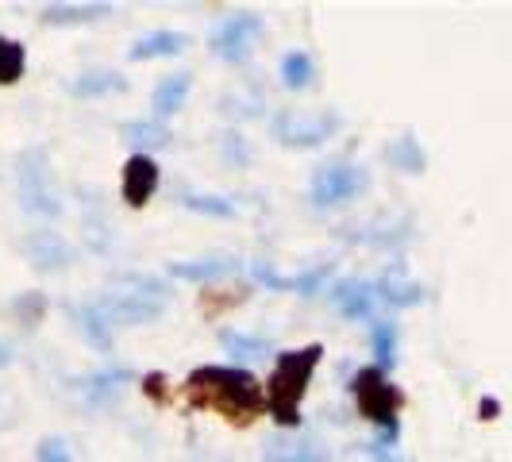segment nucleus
<instances>
[{
    "mask_svg": "<svg viewBox=\"0 0 512 462\" xmlns=\"http://www.w3.org/2000/svg\"><path fill=\"white\" fill-rule=\"evenodd\" d=\"M181 389L189 409L216 412L231 428H247L266 412V389L243 366H193Z\"/></svg>",
    "mask_w": 512,
    "mask_h": 462,
    "instance_id": "f257e3e1",
    "label": "nucleus"
},
{
    "mask_svg": "<svg viewBox=\"0 0 512 462\" xmlns=\"http://www.w3.org/2000/svg\"><path fill=\"white\" fill-rule=\"evenodd\" d=\"M324 359V343H308V347H293L274 359L270 382H266V412L282 424V428H297L301 424V401H305L312 374Z\"/></svg>",
    "mask_w": 512,
    "mask_h": 462,
    "instance_id": "f03ea898",
    "label": "nucleus"
},
{
    "mask_svg": "<svg viewBox=\"0 0 512 462\" xmlns=\"http://www.w3.org/2000/svg\"><path fill=\"white\" fill-rule=\"evenodd\" d=\"M170 305V285L154 274H120L116 289H108L101 301H97V312L116 328H135V324H147V320H158Z\"/></svg>",
    "mask_w": 512,
    "mask_h": 462,
    "instance_id": "7ed1b4c3",
    "label": "nucleus"
},
{
    "mask_svg": "<svg viewBox=\"0 0 512 462\" xmlns=\"http://www.w3.org/2000/svg\"><path fill=\"white\" fill-rule=\"evenodd\" d=\"M351 397H355V409H359L362 420L378 424V443L382 447H393L397 436H401V416L397 412L405 409V393L385 378L382 366H362L351 378Z\"/></svg>",
    "mask_w": 512,
    "mask_h": 462,
    "instance_id": "20e7f679",
    "label": "nucleus"
},
{
    "mask_svg": "<svg viewBox=\"0 0 512 462\" xmlns=\"http://www.w3.org/2000/svg\"><path fill=\"white\" fill-rule=\"evenodd\" d=\"M16 185H20V205L39 220L62 216V193L54 181V166L47 147H27L16 154Z\"/></svg>",
    "mask_w": 512,
    "mask_h": 462,
    "instance_id": "39448f33",
    "label": "nucleus"
},
{
    "mask_svg": "<svg viewBox=\"0 0 512 462\" xmlns=\"http://www.w3.org/2000/svg\"><path fill=\"white\" fill-rule=\"evenodd\" d=\"M270 128H274V139H278L282 147L301 151V147H320V143H328L335 131H339V116H335V112H316V116L282 112V116H274Z\"/></svg>",
    "mask_w": 512,
    "mask_h": 462,
    "instance_id": "423d86ee",
    "label": "nucleus"
},
{
    "mask_svg": "<svg viewBox=\"0 0 512 462\" xmlns=\"http://www.w3.org/2000/svg\"><path fill=\"white\" fill-rule=\"evenodd\" d=\"M362 189H366V170L351 166V162H332V166H320L312 174L308 197H312L316 208H332L351 201V197H359Z\"/></svg>",
    "mask_w": 512,
    "mask_h": 462,
    "instance_id": "0eeeda50",
    "label": "nucleus"
},
{
    "mask_svg": "<svg viewBox=\"0 0 512 462\" xmlns=\"http://www.w3.org/2000/svg\"><path fill=\"white\" fill-rule=\"evenodd\" d=\"M258 35H262V16L239 12V16H228L224 24L212 27L208 47H212L216 58H224V62H243L251 54V47L258 43Z\"/></svg>",
    "mask_w": 512,
    "mask_h": 462,
    "instance_id": "6e6552de",
    "label": "nucleus"
},
{
    "mask_svg": "<svg viewBox=\"0 0 512 462\" xmlns=\"http://www.w3.org/2000/svg\"><path fill=\"white\" fill-rule=\"evenodd\" d=\"M158 162H154L151 154L135 151L124 162V170H120V197H124V205L128 208H143L147 201L154 197V189H158Z\"/></svg>",
    "mask_w": 512,
    "mask_h": 462,
    "instance_id": "1a4fd4ad",
    "label": "nucleus"
},
{
    "mask_svg": "<svg viewBox=\"0 0 512 462\" xmlns=\"http://www.w3.org/2000/svg\"><path fill=\"white\" fill-rule=\"evenodd\" d=\"M251 274H255V282H262L266 289H274V293H301V297H312V293H320V285L328 278V266H312L305 274H278V270H270L266 262H251Z\"/></svg>",
    "mask_w": 512,
    "mask_h": 462,
    "instance_id": "9d476101",
    "label": "nucleus"
},
{
    "mask_svg": "<svg viewBox=\"0 0 512 462\" xmlns=\"http://www.w3.org/2000/svg\"><path fill=\"white\" fill-rule=\"evenodd\" d=\"M332 305L347 316V320H366L378 308V289L362 278H343L332 285Z\"/></svg>",
    "mask_w": 512,
    "mask_h": 462,
    "instance_id": "9b49d317",
    "label": "nucleus"
},
{
    "mask_svg": "<svg viewBox=\"0 0 512 462\" xmlns=\"http://www.w3.org/2000/svg\"><path fill=\"white\" fill-rule=\"evenodd\" d=\"M24 255L31 258L35 270H62L70 266V247L58 231H31L24 239Z\"/></svg>",
    "mask_w": 512,
    "mask_h": 462,
    "instance_id": "f8f14e48",
    "label": "nucleus"
},
{
    "mask_svg": "<svg viewBox=\"0 0 512 462\" xmlns=\"http://www.w3.org/2000/svg\"><path fill=\"white\" fill-rule=\"evenodd\" d=\"M181 51H189V35L185 31H151V35L131 43L128 58L131 62H151V58H178Z\"/></svg>",
    "mask_w": 512,
    "mask_h": 462,
    "instance_id": "ddd939ff",
    "label": "nucleus"
},
{
    "mask_svg": "<svg viewBox=\"0 0 512 462\" xmlns=\"http://www.w3.org/2000/svg\"><path fill=\"white\" fill-rule=\"evenodd\" d=\"M235 270H243V262H239V258H231V255L193 258V262H174V266H170V274H174V278H181V282H197V285L216 282V278L235 274Z\"/></svg>",
    "mask_w": 512,
    "mask_h": 462,
    "instance_id": "4468645a",
    "label": "nucleus"
},
{
    "mask_svg": "<svg viewBox=\"0 0 512 462\" xmlns=\"http://www.w3.org/2000/svg\"><path fill=\"white\" fill-rule=\"evenodd\" d=\"M378 289V301H385V305H397V308H412L424 301V285L416 282V278H409L401 266H393V270H385L382 282L374 285Z\"/></svg>",
    "mask_w": 512,
    "mask_h": 462,
    "instance_id": "2eb2a0df",
    "label": "nucleus"
},
{
    "mask_svg": "<svg viewBox=\"0 0 512 462\" xmlns=\"http://www.w3.org/2000/svg\"><path fill=\"white\" fill-rule=\"evenodd\" d=\"M189 89H193V74H170V77H162V81L154 85V93H151L154 120H170V116H174V112L181 108V104H185Z\"/></svg>",
    "mask_w": 512,
    "mask_h": 462,
    "instance_id": "dca6fc26",
    "label": "nucleus"
},
{
    "mask_svg": "<svg viewBox=\"0 0 512 462\" xmlns=\"http://www.w3.org/2000/svg\"><path fill=\"white\" fill-rule=\"evenodd\" d=\"M124 382H131L128 366H108V370H97V374H89V378L81 382V397H85L89 405H108V401L120 397V385Z\"/></svg>",
    "mask_w": 512,
    "mask_h": 462,
    "instance_id": "f3484780",
    "label": "nucleus"
},
{
    "mask_svg": "<svg viewBox=\"0 0 512 462\" xmlns=\"http://www.w3.org/2000/svg\"><path fill=\"white\" fill-rule=\"evenodd\" d=\"M70 320L77 324V332H81V339L89 347H97L104 355L112 351V324L97 312V305H74L70 308Z\"/></svg>",
    "mask_w": 512,
    "mask_h": 462,
    "instance_id": "a211bd4d",
    "label": "nucleus"
},
{
    "mask_svg": "<svg viewBox=\"0 0 512 462\" xmlns=\"http://www.w3.org/2000/svg\"><path fill=\"white\" fill-rule=\"evenodd\" d=\"M120 139L131 147H143V154H151L170 147V128L162 120H151V116L147 120H128V124H120Z\"/></svg>",
    "mask_w": 512,
    "mask_h": 462,
    "instance_id": "6ab92c4d",
    "label": "nucleus"
},
{
    "mask_svg": "<svg viewBox=\"0 0 512 462\" xmlns=\"http://www.w3.org/2000/svg\"><path fill=\"white\" fill-rule=\"evenodd\" d=\"M128 81L116 74V70H89V74L70 77V93L74 97H112V93H124Z\"/></svg>",
    "mask_w": 512,
    "mask_h": 462,
    "instance_id": "aec40b11",
    "label": "nucleus"
},
{
    "mask_svg": "<svg viewBox=\"0 0 512 462\" xmlns=\"http://www.w3.org/2000/svg\"><path fill=\"white\" fill-rule=\"evenodd\" d=\"M266 462H328L324 447L312 439H270L266 443Z\"/></svg>",
    "mask_w": 512,
    "mask_h": 462,
    "instance_id": "412c9836",
    "label": "nucleus"
},
{
    "mask_svg": "<svg viewBox=\"0 0 512 462\" xmlns=\"http://www.w3.org/2000/svg\"><path fill=\"white\" fill-rule=\"evenodd\" d=\"M385 162L397 166V170H405V174H424L428 154H424L416 135H401V139H393V143L385 147Z\"/></svg>",
    "mask_w": 512,
    "mask_h": 462,
    "instance_id": "4be33fe9",
    "label": "nucleus"
},
{
    "mask_svg": "<svg viewBox=\"0 0 512 462\" xmlns=\"http://www.w3.org/2000/svg\"><path fill=\"white\" fill-rule=\"evenodd\" d=\"M112 16V4H47L43 8V24H89V20H101Z\"/></svg>",
    "mask_w": 512,
    "mask_h": 462,
    "instance_id": "5701e85b",
    "label": "nucleus"
},
{
    "mask_svg": "<svg viewBox=\"0 0 512 462\" xmlns=\"http://www.w3.org/2000/svg\"><path fill=\"white\" fill-rule=\"evenodd\" d=\"M247 297H251L247 285H224V289H212V285H208L205 293H201V301H197V308H201L205 320H216V316H224L231 308H239Z\"/></svg>",
    "mask_w": 512,
    "mask_h": 462,
    "instance_id": "b1692460",
    "label": "nucleus"
},
{
    "mask_svg": "<svg viewBox=\"0 0 512 462\" xmlns=\"http://www.w3.org/2000/svg\"><path fill=\"white\" fill-rule=\"evenodd\" d=\"M224 351L235 355V359L243 362H258V359H270L274 355V347H270V339H262V335H251V332H224Z\"/></svg>",
    "mask_w": 512,
    "mask_h": 462,
    "instance_id": "393cba45",
    "label": "nucleus"
},
{
    "mask_svg": "<svg viewBox=\"0 0 512 462\" xmlns=\"http://www.w3.org/2000/svg\"><path fill=\"white\" fill-rule=\"evenodd\" d=\"M27 70V47L0 35V85H16Z\"/></svg>",
    "mask_w": 512,
    "mask_h": 462,
    "instance_id": "a878e982",
    "label": "nucleus"
},
{
    "mask_svg": "<svg viewBox=\"0 0 512 462\" xmlns=\"http://www.w3.org/2000/svg\"><path fill=\"white\" fill-rule=\"evenodd\" d=\"M47 293H39V289H27L20 293L16 301H12V316H16V324H24V328H39L43 324V316H47Z\"/></svg>",
    "mask_w": 512,
    "mask_h": 462,
    "instance_id": "bb28decb",
    "label": "nucleus"
},
{
    "mask_svg": "<svg viewBox=\"0 0 512 462\" xmlns=\"http://www.w3.org/2000/svg\"><path fill=\"white\" fill-rule=\"evenodd\" d=\"M370 351L378 355V366L389 370V366L397 362V324L374 320V324H370Z\"/></svg>",
    "mask_w": 512,
    "mask_h": 462,
    "instance_id": "cd10ccee",
    "label": "nucleus"
},
{
    "mask_svg": "<svg viewBox=\"0 0 512 462\" xmlns=\"http://www.w3.org/2000/svg\"><path fill=\"white\" fill-rule=\"evenodd\" d=\"M312 58H308L305 51H293V54H285L282 58V81H285V89H305L308 81H312Z\"/></svg>",
    "mask_w": 512,
    "mask_h": 462,
    "instance_id": "c85d7f7f",
    "label": "nucleus"
},
{
    "mask_svg": "<svg viewBox=\"0 0 512 462\" xmlns=\"http://www.w3.org/2000/svg\"><path fill=\"white\" fill-rule=\"evenodd\" d=\"M181 205L189 208V212H201V216H220V220L235 216V205H231L228 197H208V193H185V197H181Z\"/></svg>",
    "mask_w": 512,
    "mask_h": 462,
    "instance_id": "c756f323",
    "label": "nucleus"
},
{
    "mask_svg": "<svg viewBox=\"0 0 512 462\" xmlns=\"http://www.w3.org/2000/svg\"><path fill=\"white\" fill-rule=\"evenodd\" d=\"M143 393L151 397L158 409H166V405L174 401V393H170V378H166L162 370H151V374L143 378Z\"/></svg>",
    "mask_w": 512,
    "mask_h": 462,
    "instance_id": "7c9ffc66",
    "label": "nucleus"
},
{
    "mask_svg": "<svg viewBox=\"0 0 512 462\" xmlns=\"http://www.w3.org/2000/svg\"><path fill=\"white\" fill-rule=\"evenodd\" d=\"M35 455H39V462H74V451H70V443L66 439H39V447H35Z\"/></svg>",
    "mask_w": 512,
    "mask_h": 462,
    "instance_id": "2f4dec72",
    "label": "nucleus"
},
{
    "mask_svg": "<svg viewBox=\"0 0 512 462\" xmlns=\"http://www.w3.org/2000/svg\"><path fill=\"white\" fill-rule=\"evenodd\" d=\"M366 455H370L374 462H401L389 447H382V443H370V447H366Z\"/></svg>",
    "mask_w": 512,
    "mask_h": 462,
    "instance_id": "473e14b6",
    "label": "nucleus"
},
{
    "mask_svg": "<svg viewBox=\"0 0 512 462\" xmlns=\"http://www.w3.org/2000/svg\"><path fill=\"white\" fill-rule=\"evenodd\" d=\"M478 412H482V420H497V412H501V405H497L493 397H486V401L478 405Z\"/></svg>",
    "mask_w": 512,
    "mask_h": 462,
    "instance_id": "72a5a7b5",
    "label": "nucleus"
},
{
    "mask_svg": "<svg viewBox=\"0 0 512 462\" xmlns=\"http://www.w3.org/2000/svg\"><path fill=\"white\" fill-rule=\"evenodd\" d=\"M8 362H12V351H8L4 343H0V366H8Z\"/></svg>",
    "mask_w": 512,
    "mask_h": 462,
    "instance_id": "f704fd0d",
    "label": "nucleus"
}]
</instances>
